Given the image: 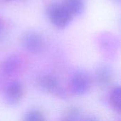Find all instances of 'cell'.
<instances>
[{
  "label": "cell",
  "mask_w": 121,
  "mask_h": 121,
  "mask_svg": "<svg viewBox=\"0 0 121 121\" xmlns=\"http://www.w3.org/2000/svg\"><path fill=\"white\" fill-rule=\"evenodd\" d=\"M91 87V79L84 72H77L70 78L69 89L71 92L77 96L86 94Z\"/></svg>",
  "instance_id": "obj_2"
},
{
  "label": "cell",
  "mask_w": 121,
  "mask_h": 121,
  "mask_svg": "<svg viewBox=\"0 0 121 121\" xmlns=\"http://www.w3.org/2000/svg\"><path fill=\"white\" fill-rule=\"evenodd\" d=\"M21 65V60L16 55H11L0 62V72L4 75H9L17 71Z\"/></svg>",
  "instance_id": "obj_6"
},
{
  "label": "cell",
  "mask_w": 121,
  "mask_h": 121,
  "mask_svg": "<svg viewBox=\"0 0 121 121\" xmlns=\"http://www.w3.org/2000/svg\"><path fill=\"white\" fill-rule=\"evenodd\" d=\"M48 16L50 22L58 28H65L70 23L73 16L62 4H56L50 7Z\"/></svg>",
  "instance_id": "obj_1"
},
{
  "label": "cell",
  "mask_w": 121,
  "mask_h": 121,
  "mask_svg": "<svg viewBox=\"0 0 121 121\" xmlns=\"http://www.w3.org/2000/svg\"><path fill=\"white\" fill-rule=\"evenodd\" d=\"M81 116L80 110L75 106H69L64 110L62 115V119L64 121L79 120Z\"/></svg>",
  "instance_id": "obj_10"
},
{
  "label": "cell",
  "mask_w": 121,
  "mask_h": 121,
  "mask_svg": "<svg viewBox=\"0 0 121 121\" xmlns=\"http://www.w3.org/2000/svg\"><path fill=\"white\" fill-rule=\"evenodd\" d=\"M38 84L40 87L46 92L52 94L61 98L65 96V93L60 86L58 79L53 75H43L38 79Z\"/></svg>",
  "instance_id": "obj_4"
},
{
  "label": "cell",
  "mask_w": 121,
  "mask_h": 121,
  "mask_svg": "<svg viewBox=\"0 0 121 121\" xmlns=\"http://www.w3.org/2000/svg\"><path fill=\"white\" fill-rule=\"evenodd\" d=\"M23 48L31 53H39L45 48V40L37 32L27 31L23 33L21 38Z\"/></svg>",
  "instance_id": "obj_3"
},
{
  "label": "cell",
  "mask_w": 121,
  "mask_h": 121,
  "mask_svg": "<svg viewBox=\"0 0 121 121\" xmlns=\"http://www.w3.org/2000/svg\"><path fill=\"white\" fill-rule=\"evenodd\" d=\"M4 95L8 104L11 105L18 104L24 95V89L22 84L18 80L11 81L6 86Z\"/></svg>",
  "instance_id": "obj_5"
},
{
  "label": "cell",
  "mask_w": 121,
  "mask_h": 121,
  "mask_svg": "<svg viewBox=\"0 0 121 121\" xmlns=\"http://www.w3.org/2000/svg\"><path fill=\"white\" fill-rule=\"evenodd\" d=\"M23 120L27 121H45V118L42 112H40L38 110L34 109L28 111L25 114Z\"/></svg>",
  "instance_id": "obj_11"
},
{
  "label": "cell",
  "mask_w": 121,
  "mask_h": 121,
  "mask_svg": "<svg viewBox=\"0 0 121 121\" xmlns=\"http://www.w3.org/2000/svg\"><path fill=\"white\" fill-rule=\"evenodd\" d=\"M109 103L112 108L120 113L121 112V88L120 86L115 87L111 92L109 97Z\"/></svg>",
  "instance_id": "obj_9"
},
{
  "label": "cell",
  "mask_w": 121,
  "mask_h": 121,
  "mask_svg": "<svg viewBox=\"0 0 121 121\" xmlns=\"http://www.w3.org/2000/svg\"><path fill=\"white\" fill-rule=\"evenodd\" d=\"M62 4L73 17L81 15L85 9V0H65Z\"/></svg>",
  "instance_id": "obj_8"
},
{
  "label": "cell",
  "mask_w": 121,
  "mask_h": 121,
  "mask_svg": "<svg viewBox=\"0 0 121 121\" xmlns=\"http://www.w3.org/2000/svg\"><path fill=\"white\" fill-rule=\"evenodd\" d=\"M6 1H12V0H6Z\"/></svg>",
  "instance_id": "obj_12"
},
{
  "label": "cell",
  "mask_w": 121,
  "mask_h": 121,
  "mask_svg": "<svg viewBox=\"0 0 121 121\" xmlns=\"http://www.w3.org/2000/svg\"><path fill=\"white\" fill-rule=\"evenodd\" d=\"M96 79L99 86L102 87L108 86L113 79L112 69L108 66H102L99 67L96 72Z\"/></svg>",
  "instance_id": "obj_7"
}]
</instances>
